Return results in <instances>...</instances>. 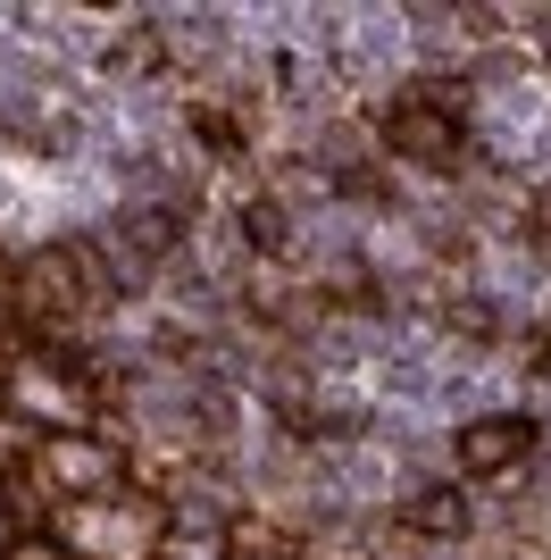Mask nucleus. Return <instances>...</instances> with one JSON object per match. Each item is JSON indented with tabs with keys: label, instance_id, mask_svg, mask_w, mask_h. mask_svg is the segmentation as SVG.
Segmentation results:
<instances>
[{
	"label": "nucleus",
	"instance_id": "nucleus-2",
	"mask_svg": "<svg viewBox=\"0 0 551 560\" xmlns=\"http://www.w3.org/2000/svg\"><path fill=\"white\" fill-rule=\"evenodd\" d=\"M527 435H535L527 419H477L468 435H459V460H468V468H502V460L527 452Z\"/></svg>",
	"mask_w": 551,
	"mask_h": 560
},
{
	"label": "nucleus",
	"instance_id": "nucleus-3",
	"mask_svg": "<svg viewBox=\"0 0 551 560\" xmlns=\"http://www.w3.org/2000/svg\"><path fill=\"white\" fill-rule=\"evenodd\" d=\"M410 527H426V536H459L468 511H459V493H418V502H410Z\"/></svg>",
	"mask_w": 551,
	"mask_h": 560
},
{
	"label": "nucleus",
	"instance_id": "nucleus-1",
	"mask_svg": "<svg viewBox=\"0 0 551 560\" xmlns=\"http://www.w3.org/2000/svg\"><path fill=\"white\" fill-rule=\"evenodd\" d=\"M392 142L418 160H452L459 151V117L452 109H392Z\"/></svg>",
	"mask_w": 551,
	"mask_h": 560
}]
</instances>
